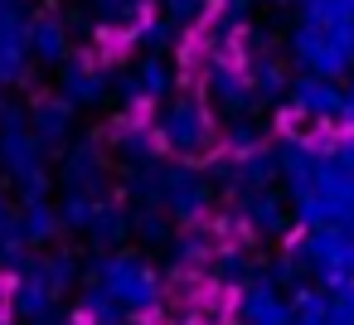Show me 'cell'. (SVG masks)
Returning a JSON list of instances; mask_svg holds the SVG:
<instances>
[{
    "label": "cell",
    "mask_w": 354,
    "mask_h": 325,
    "mask_svg": "<svg viewBox=\"0 0 354 325\" xmlns=\"http://www.w3.org/2000/svg\"><path fill=\"white\" fill-rule=\"evenodd\" d=\"M160 131H165V141H170V146L194 151V146H204V141H209V117H204V107H199V102H175V107L160 117Z\"/></svg>",
    "instance_id": "cell-1"
},
{
    "label": "cell",
    "mask_w": 354,
    "mask_h": 325,
    "mask_svg": "<svg viewBox=\"0 0 354 325\" xmlns=\"http://www.w3.org/2000/svg\"><path fill=\"white\" fill-rule=\"evenodd\" d=\"M30 49H35V59L59 64V59H64V49H68L64 25H59V20H39V25H30Z\"/></svg>",
    "instance_id": "cell-2"
},
{
    "label": "cell",
    "mask_w": 354,
    "mask_h": 325,
    "mask_svg": "<svg viewBox=\"0 0 354 325\" xmlns=\"http://www.w3.org/2000/svg\"><path fill=\"white\" fill-rule=\"evenodd\" d=\"M64 93H68V102H97L102 73H97L93 64H73V68L64 73Z\"/></svg>",
    "instance_id": "cell-3"
},
{
    "label": "cell",
    "mask_w": 354,
    "mask_h": 325,
    "mask_svg": "<svg viewBox=\"0 0 354 325\" xmlns=\"http://www.w3.org/2000/svg\"><path fill=\"white\" fill-rule=\"evenodd\" d=\"M35 131H39L44 141H59V136L68 131V107H64V102H39V107H35Z\"/></svg>",
    "instance_id": "cell-4"
},
{
    "label": "cell",
    "mask_w": 354,
    "mask_h": 325,
    "mask_svg": "<svg viewBox=\"0 0 354 325\" xmlns=\"http://www.w3.org/2000/svg\"><path fill=\"white\" fill-rule=\"evenodd\" d=\"M296 98H301V107H306V112H315V117L335 112V102H339L330 83H301V88H296Z\"/></svg>",
    "instance_id": "cell-5"
},
{
    "label": "cell",
    "mask_w": 354,
    "mask_h": 325,
    "mask_svg": "<svg viewBox=\"0 0 354 325\" xmlns=\"http://www.w3.org/2000/svg\"><path fill=\"white\" fill-rule=\"evenodd\" d=\"M136 83H141V93L160 98V93L170 88V68H165L160 59H146V64H141V73H136Z\"/></svg>",
    "instance_id": "cell-6"
},
{
    "label": "cell",
    "mask_w": 354,
    "mask_h": 325,
    "mask_svg": "<svg viewBox=\"0 0 354 325\" xmlns=\"http://www.w3.org/2000/svg\"><path fill=\"white\" fill-rule=\"evenodd\" d=\"M165 6H170V15H194L204 0H165Z\"/></svg>",
    "instance_id": "cell-7"
}]
</instances>
